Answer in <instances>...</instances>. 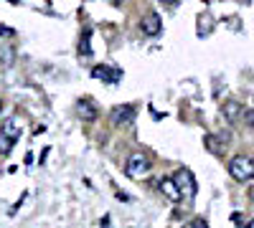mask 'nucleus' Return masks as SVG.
Listing matches in <instances>:
<instances>
[{"mask_svg":"<svg viewBox=\"0 0 254 228\" xmlns=\"http://www.w3.org/2000/svg\"><path fill=\"white\" fill-rule=\"evenodd\" d=\"M229 175L234 178V180H239V182L252 180V178H254V165H252V157H247V155H237L234 160L229 162Z\"/></svg>","mask_w":254,"mask_h":228,"instance_id":"f257e3e1","label":"nucleus"},{"mask_svg":"<svg viewBox=\"0 0 254 228\" xmlns=\"http://www.w3.org/2000/svg\"><path fill=\"white\" fill-rule=\"evenodd\" d=\"M125 173L130 175L132 180H142L147 173H150V157H147L145 152H132L130 160H127Z\"/></svg>","mask_w":254,"mask_h":228,"instance_id":"f03ea898","label":"nucleus"},{"mask_svg":"<svg viewBox=\"0 0 254 228\" xmlns=\"http://www.w3.org/2000/svg\"><path fill=\"white\" fill-rule=\"evenodd\" d=\"M173 182H176L181 198H193V195H196L198 185H196V178H193V173H190L188 168H181V170L173 175Z\"/></svg>","mask_w":254,"mask_h":228,"instance_id":"7ed1b4c3","label":"nucleus"},{"mask_svg":"<svg viewBox=\"0 0 254 228\" xmlns=\"http://www.w3.org/2000/svg\"><path fill=\"white\" fill-rule=\"evenodd\" d=\"M110 119H112L115 127H130L132 119H135V109H132L130 104H120V107H115V109H112Z\"/></svg>","mask_w":254,"mask_h":228,"instance_id":"20e7f679","label":"nucleus"},{"mask_svg":"<svg viewBox=\"0 0 254 228\" xmlns=\"http://www.w3.org/2000/svg\"><path fill=\"white\" fill-rule=\"evenodd\" d=\"M20 132H23V124H20L18 117H8L3 122V127H0V135H3L5 139H10V142H15L20 137Z\"/></svg>","mask_w":254,"mask_h":228,"instance_id":"39448f33","label":"nucleus"},{"mask_svg":"<svg viewBox=\"0 0 254 228\" xmlns=\"http://www.w3.org/2000/svg\"><path fill=\"white\" fill-rule=\"evenodd\" d=\"M140 28H142V33H145V36H158V33H160V28H163L160 15H158V13H147V15L142 18Z\"/></svg>","mask_w":254,"mask_h":228,"instance_id":"423d86ee","label":"nucleus"},{"mask_svg":"<svg viewBox=\"0 0 254 228\" xmlns=\"http://www.w3.org/2000/svg\"><path fill=\"white\" fill-rule=\"evenodd\" d=\"M94 76L102 79V81H110V84H117V81L122 79L120 69H115V66H97L94 69Z\"/></svg>","mask_w":254,"mask_h":228,"instance_id":"0eeeda50","label":"nucleus"},{"mask_svg":"<svg viewBox=\"0 0 254 228\" xmlns=\"http://www.w3.org/2000/svg\"><path fill=\"white\" fill-rule=\"evenodd\" d=\"M158 188L163 190V195H165V198H171V200H181V193H178V188H176L173 178H160Z\"/></svg>","mask_w":254,"mask_h":228,"instance_id":"6e6552de","label":"nucleus"},{"mask_svg":"<svg viewBox=\"0 0 254 228\" xmlns=\"http://www.w3.org/2000/svg\"><path fill=\"white\" fill-rule=\"evenodd\" d=\"M76 112H79V117H81L84 122H94V119H97V107L92 104L89 99L79 101V104H76Z\"/></svg>","mask_w":254,"mask_h":228,"instance_id":"1a4fd4ad","label":"nucleus"},{"mask_svg":"<svg viewBox=\"0 0 254 228\" xmlns=\"http://www.w3.org/2000/svg\"><path fill=\"white\" fill-rule=\"evenodd\" d=\"M239 114H242V104H239V101H226V104H224V117L229 122H234Z\"/></svg>","mask_w":254,"mask_h":228,"instance_id":"9d476101","label":"nucleus"},{"mask_svg":"<svg viewBox=\"0 0 254 228\" xmlns=\"http://www.w3.org/2000/svg\"><path fill=\"white\" fill-rule=\"evenodd\" d=\"M81 53L89 56V31H84V41H81Z\"/></svg>","mask_w":254,"mask_h":228,"instance_id":"9b49d317","label":"nucleus"},{"mask_svg":"<svg viewBox=\"0 0 254 228\" xmlns=\"http://www.w3.org/2000/svg\"><path fill=\"white\" fill-rule=\"evenodd\" d=\"M10 144H13L10 139H5L3 135H0V152H10Z\"/></svg>","mask_w":254,"mask_h":228,"instance_id":"f8f14e48","label":"nucleus"},{"mask_svg":"<svg viewBox=\"0 0 254 228\" xmlns=\"http://www.w3.org/2000/svg\"><path fill=\"white\" fill-rule=\"evenodd\" d=\"M190 228H208V226H206V221H203V218H196L193 223H190Z\"/></svg>","mask_w":254,"mask_h":228,"instance_id":"ddd939ff","label":"nucleus"},{"mask_svg":"<svg viewBox=\"0 0 254 228\" xmlns=\"http://www.w3.org/2000/svg\"><path fill=\"white\" fill-rule=\"evenodd\" d=\"M249 198L254 200V185H252V188H249Z\"/></svg>","mask_w":254,"mask_h":228,"instance_id":"4468645a","label":"nucleus"},{"mask_svg":"<svg viewBox=\"0 0 254 228\" xmlns=\"http://www.w3.org/2000/svg\"><path fill=\"white\" fill-rule=\"evenodd\" d=\"M247 228H254V221H249V226H247Z\"/></svg>","mask_w":254,"mask_h":228,"instance_id":"2eb2a0df","label":"nucleus"},{"mask_svg":"<svg viewBox=\"0 0 254 228\" xmlns=\"http://www.w3.org/2000/svg\"><path fill=\"white\" fill-rule=\"evenodd\" d=\"M252 165H254V157H252Z\"/></svg>","mask_w":254,"mask_h":228,"instance_id":"dca6fc26","label":"nucleus"},{"mask_svg":"<svg viewBox=\"0 0 254 228\" xmlns=\"http://www.w3.org/2000/svg\"><path fill=\"white\" fill-rule=\"evenodd\" d=\"M0 109H3V104H0Z\"/></svg>","mask_w":254,"mask_h":228,"instance_id":"f3484780","label":"nucleus"}]
</instances>
